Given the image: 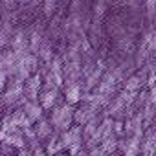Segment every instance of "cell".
Listing matches in <instances>:
<instances>
[{"label": "cell", "mask_w": 156, "mask_h": 156, "mask_svg": "<svg viewBox=\"0 0 156 156\" xmlns=\"http://www.w3.org/2000/svg\"><path fill=\"white\" fill-rule=\"evenodd\" d=\"M81 94H83V90H81V85L79 83H72V85H68L66 87V90H64V103L66 105H77L81 101Z\"/></svg>", "instance_id": "obj_7"}, {"label": "cell", "mask_w": 156, "mask_h": 156, "mask_svg": "<svg viewBox=\"0 0 156 156\" xmlns=\"http://www.w3.org/2000/svg\"><path fill=\"white\" fill-rule=\"evenodd\" d=\"M143 79L136 73V75H130V77H127V81H125V90L127 92H134V94H138L141 88H143Z\"/></svg>", "instance_id": "obj_10"}, {"label": "cell", "mask_w": 156, "mask_h": 156, "mask_svg": "<svg viewBox=\"0 0 156 156\" xmlns=\"http://www.w3.org/2000/svg\"><path fill=\"white\" fill-rule=\"evenodd\" d=\"M2 2H11V0H2Z\"/></svg>", "instance_id": "obj_20"}, {"label": "cell", "mask_w": 156, "mask_h": 156, "mask_svg": "<svg viewBox=\"0 0 156 156\" xmlns=\"http://www.w3.org/2000/svg\"><path fill=\"white\" fill-rule=\"evenodd\" d=\"M55 156H70V154H68L66 151H62V152H59V154H55Z\"/></svg>", "instance_id": "obj_17"}, {"label": "cell", "mask_w": 156, "mask_h": 156, "mask_svg": "<svg viewBox=\"0 0 156 156\" xmlns=\"http://www.w3.org/2000/svg\"><path fill=\"white\" fill-rule=\"evenodd\" d=\"M99 147L103 149L105 154H112V152H118V136L116 134H108L101 140Z\"/></svg>", "instance_id": "obj_9"}, {"label": "cell", "mask_w": 156, "mask_h": 156, "mask_svg": "<svg viewBox=\"0 0 156 156\" xmlns=\"http://www.w3.org/2000/svg\"><path fill=\"white\" fill-rule=\"evenodd\" d=\"M87 156H107V154L103 152V149L99 145H96V147H92V149L87 151Z\"/></svg>", "instance_id": "obj_14"}, {"label": "cell", "mask_w": 156, "mask_h": 156, "mask_svg": "<svg viewBox=\"0 0 156 156\" xmlns=\"http://www.w3.org/2000/svg\"><path fill=\"white\" fill-rule=\"evenodd\" d=\"M105 2L103 0H99V2H96V6H94V13H96V17H103L105 15Z\"/></svg>", "instance_id": "obj_13"}, {"label": "cell", "mask_w": 156, "mask_h": 156, "mask_svg": "<svg viewBox=\"0 0 156 156\" xmlns=\"http://www.w3.org/2000/svg\"><path fill=\"white\" fill-rule=\"evenodd\" d=\"M42 2H44V15L51 17L55 8H57V0H42Z\"/></svg>", "instance_id": "obj_12"}, {"label": "cell", "mask_w": 156, "mask_h": 156, "mask_svg": "<svg viewBox=\"0 0 156 156\" xmlns=\"http://www.w3.org/2000/svg\"><path fill=\"white\" fill-rule=\"evenodd\" d=\"M107 156H121L119 152H112V154H107Z\"/></svg>", "instance_id": "obj_18"}, {"label": "cell", "mask_w": 156, "mask_h": 156, "mask_svg": "<svg viewBox=\"0 0 156 156\" xmlns=\"http://www.w3.org/2000/svg\"><path fill=\"white\" fill-rule=\"evenodd\" d=\"M62 151H64V147H62V143H61V140H59V134L53 132V134L46 140L44 152H46V156H55V154H59V152H62Z\"/></svg>", "instance_id": "obj_8"}, {"label": "cell", "mask_w": 156, "mask_h": 156, "mask_svg": "<svg viewBox=\"0 0 156 156\" xmlns=\"http://www.w3.org/2000/svg\"><path fill=\"white\" fill-rule=\"evenodd\" d=\"M35 55H37V59H42V61L48 64V62L53 59V48H51V44L42 41V44L39 46V50H37V53H35Z\"/></svg>", "instance_id": "obj_11"}, {"label": "cell", "mask_w": 156, "mask_h": 156, "mask_svg": "<svg viewBox=\"0 0 156 156\" xmlns=\"http://www.w3.org/2000/svg\"><path fill=\"white\" fill-rule=\"evenodd\" d=\"M31 156H46V152H44V149H42V147H39V149L31 151Z\"/></svg>", "instance_id": "obj_15"}, {"label": "cell", "mask_w": 156, "mask_h": 156, "mask_svg": "<svg viewBox=\"0 0 156 156\" xmlns=\"http://www.w3.org/2000/svg\"><path fill=\"white\" fill-rule=\"evenodd\" d=\"M31 130H33V134H35V138H37L39 141H46V140L53 134V129H51L50 121L44 119V118H41L39 121H35V123L31 125Z\"/></svg>", "instance_id": "obj_5"}, {"label": "cell", "mask_w": 156, "mask_h": 156, "mask_svg": "<svg viewBox=\"0 0 156 156\" xmlns=\"http://www.w3.org/2000/svg\"><path fill=\"white\" fill-rule=\"evenodd\" d=\"M41 85H42V77L39 73L30 75L24 81V98H26V101H37L39 99Z\"/></svg>", "instance_id": "obj_3"}, {"label": "cell", "mask_w": 156, "mask_h": 156, "mask_svg": "<svg viewBox=\"0 0 156 156\" xmlns=\"http://www.w3.org/2000/svg\"><path fill=\"white\" fill-rule=\"evenodd\" d=\"M75 156H87V149H85V147H83V149H81V151H79V152H77V154H75Z\"/></svg>", "instance_id": "obj_16"}, {"label": "cell", "mask_w": 156, "mask_h": 156, "mask_svg": "<svg viewBox=\"0 0 156 156\" xmlns=\"http://www.w3.org/2000/svg\"><path fill=\"white\" fill-rule=\"evenodd\" d=\"M22 2H30V0H22Z\"/></svg>", "instance_id": "obj_21"}, {"label": "cell", "mask_w": 156, "mask_h": 156, "mask_svg": "<svg viewBox=\"0 0 156 156\" xmlns=\"http://www.w3.org/2000/svg\"><path fill=\"white\" fill-rule=\"evenodd\" d=\"M22 112H24V116L28 118V121L33 125L35 121H39L41 118H42V107L39 105V101H26L24 105H22Z\"/></svg>", "instance_id": "obj_6"}, {"label": "cell", "mask_w": 156, "mask_h": 156, "mask_svg": "<svg viewBox=\"0 0 156 156\" xmlns=\"http://www.w3.org/2000/svg\"><path fill=\"white\" fill-rule=\"evenodd\" d=\"M48 121H50L53 132H57V134L68 130L73 125V107L72 105H66V103L53 107Z\"/></svg>", "instance_id": "obj_1"}, {"label": "cell", "mask_w": 156, "mask_h": 156, "mask_svg": "<svg viewBox=\"0 0 156 156\" xmlns=\"http://www.w3.org/2000/svg\"><path fill=\"white\" fill-rule=\"evenodd\" d=\"M59 140L64 147V151H68L70 156H75L83 149V127L79 125H72L68 130L59 134Z\"/></svg>", "instance_id": "obj_2"}, {"label": "cell", "mask_w": 156, "mask_h": 156, "mask_svg": "<svg viewBox=\"0 0 156 156\" xmlns=\"http://www.w3.org/2000/svg\"><path fill=\"white\" fill-rule=\"evenodd\" d=\"M31 2H33V4H39V2H42V0H31Z\"/></svg>", "instance_id": "obj_19"}, {"label": "cell", "mask_w": 156, "mask_h": 156, "mask_svg": "<svg viewBox=\"0 0 156 156\" xmlns=\"http://www.w3.org/2000/svg\"><path fill=\"white\" fill-rule=\"evenodd\" d=\"M37 101L42 107V110H51L53 107H57V101H59L57 88H46L42 94H39V99Z\"/></svg>", "instance_id": "obj_4"}]
</instances>
